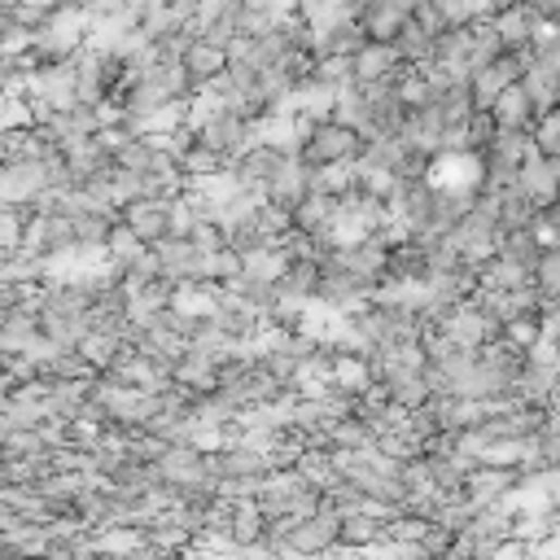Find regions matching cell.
Returning a JSON list of instances; mask_svg holds the SVG:
<instances>
[{
    "mask_svg": "<svg viewBox=\"0 0 560 560\" xmlns=\"http://www.w3.org/2000/svg\"><path fill=\"white\" fill-rule=\"evenodd\" d=\"M364 145H368V136L360 132V127H351L346 119H338V114H316L312 119V127L299 136V158L307 162V167H351V162H360L364 158Z\"/></svg>",
    "mask_w": 560,
    "mask_h": 560,
    "instance_id": "obj_1",
    "label": "cell"
},
{
    "mask_svg": "<svg viewBox=\"0 0 560 560\" xmlns=\"http://www.w3.org/2000/svg\"><path fill=\"white\" fill-rule=\"evenodd\" d=\"M154 249V263L167 280H175V285H188V280H206V249L193 241V236H167Z\"/></svg>",
    "mask_w": 560,
    "mask_h": 560,
    "instance_id": "obj_2",
    "label": "cell"
},
{
    "mask_svg": "<svg viewBox=\"0 0 560 560\" xmlns=\"http://www.w3.org/2000/svg\"><path fill=\"white\" fill-rule=\"evenodd\" d=\"M180 62H184L188 80L197 84V93H202V88H210V84H219V80L228 75V49H223V45H215V40H206V36H193V40L184 45Z\"/></svg>",
    "mask_w": 560,
    "mask_h": 560,
    "instance_id": "obj_3",
    "label": "cell"
},
{
    "mask_svg": "<svg viewBox=\"0 0 560 560\" xmlns=\"http://www.w3.org/2000/svg\"><path fill=\"white\" fill-rule=\"evenodd\" d=\"M171 202H175V197H136V202H127L119 215L136 228V236H141L145 245H158V241L171 236Z\"/></svg>",
    "mask_w": 560,
    "mask_h": 560,
    "instance_id": "obj_4",
    "label": "cell"
},
{
    "mask_svg": "<svg viewBox=\"0 0 560 560\" xmlns=\"http://www.w3.org/2000/svg\"><path fill=\"white\" fill-rule=\"evenodd\" d=\"M516 184L521 193L534 202V206H551L560 202V158H543V154H529L516 171Z\"/></svg>",
    "mask_w": 560,
    "mask_h": 560,
    "instance_id": "obj_5",
    "label": "cell"
},
{
    "mask_svg": "<svg viewBox=\"0 0 560 560\" xmlns=\"http://www.w3.org/2000/svg\"><path fill=\"white\" fill-rule=\"evenodd\" d=\"M490 27L503 36V45L508 49H529V40L538 36V14L525 5V0H508V5H499L495 14H490Z\"/></svg>",
    "mask_w": 560,
    "mask_h": 560,
    "instance_id": "obj_6",
    "label": "cell"
},
{
    "mask_svg": "<svg viewBox=\"0 0 560 560\" xmlns=\"http://www.w3.org/2000/svg\"><path fill=\"white\" fill-rule=\"evenodd\" d=\"M351 66H355V80H360V84H381V80H390V75L403 66V58L394 53L390 40H364V45L351 53Z\"/></svg>",
    "mask_w": 560,
    "mask_h": 560,
    "instance_id": "obj_7",
    "label": "cell"
},
{
    "mask_svg": "<svg viewBox=\"0 0 560 560\" xmlns=\"http://www.w3.org/2000/svg\"><path fill=\"white\" fill-rule=\"evenodd\" d=\"M490 114H495V123H499V127H516V132H529V123L538 119V106H534V97L525 93V84L516 80V84H508V88L495 97Z\"/></svg>",
    "mask_w": 560,
    "mask_h": 560,
    "instance_id": "obj_8",
    "label": "cell"
},
{
    "mask_svg": "<svg viewBox=\"0 0 560 560\" xmlns=\"http://www.w3.org/2000/svg\"><path fill=\"white\" fill-rule=\"evenodd\" d=\"M543 249H547V236L538 228H512V232L499 236V258L525 267L529 276H534V263L543 258Z\"/></svg>",
    "mask_w": 560,
    "mask_h": 560,
    "instance_id": "obj_9",
    "label": "cell"
},
{
    "mask_svg": "<svg viewBox=\"0 0 560 560\" xmlns=\"http://www.w3.org/2000/svg\"><path fill=\"white\" fill-rule=\"evenodd\" d=\"M521 84H525V93L534 97V106H538V110L560 106V75H556L551 66H543V62H534V58H529V66H525Z\"/></svg>",
    "mask_w": 560,
    "mask_h": 560,
    "instance_id": "obj_10",
    "label": "cell"
},
{
    "mask_svg": "<svg viewBox=\"0 0 560 560\" xmlns=\"http://www.w3.org/2000/svg\"><path fill=\"white\" fill-rule=\"evenodd\" d=\"M529 145L543 158H560V106L538 110V119L529 123Z\"/></svg>",
    "mask_w": 560,
    "mask_h": 560,
    "instance_id": "obj_11",
    "label": "cell"
},
{
    "mask_svg": "<svg viewBox=\"0 0 560 560\" xmlns=\"http://www.w3.org/2000/svg\"><path fill=\"white\" fill-rule=\"evenodd\" d=\"M534 285H538L543 303H556L560 299V249L556 245H547L543 258L534 263Z\"/></svg>",
    "mask_w": 560,
    "mask_h": 560,
    "instance_id": "obj_12",
    "label": "cell"
},
{
    "mask_svg": "<svg viewBox=\"0 0 560 560\" xmlns=\"http://www.w3.org/2000/svg\"><path fill=\"white\" fill-rule=\"evenodd\" d=\"M495 132H499V123H495V114L490 110H473L468 114V123H464V154H482L490 141H495Z\"/></svg>",
    "mask_w": 560,
    "mask_h": 560,
    "instance_id": "obj_13",
    "label": "cell"
},
{
    "mask_svg": "<svg viewBox=\"0 0 560 560\" xmlns=\"http://www.w3.org/2000/svg\"><path fill=\"white\" fill-rule=\"evenodd\" d=\"M534 447H538V455H543L547 468H560V416H556V412H551L547 425L534 434Z\"/></svg>",
    "mask_w": 560,
    "mask_h": 560,
    "instance_id": "obj_14",
    "label": "cell"
},
{
    "mask_svg": "<svg viewBox=\"0 0 560 560\" xmlns=\"http://www.w3.org/2000/svg\"><path fill=\"white\" fill-rule=\"evenodd\" d=\"M525 5L538 14V23H547V27H560V0H525Z\"/></svg>",
    "mask_w": 560,
    "mask_h": 560,
    "instance_id": "obj_15",
    "label": "cell"
},
{
    "mask_svg": "<svg viewBox=\"0 0 560 560\" xmlns=\"http://www.w3.org/2000/svg\"><path fill=\"white\" fill-rule=\"evenodd\" d=\"M547 245H556V249H560V223L551 228V236H547Z\"/></svg>",
    "mask_w": 560,
    "mask_h": 560,
    "instance_id": "obj_16",
    "label": "cell"
}]
</instances>
